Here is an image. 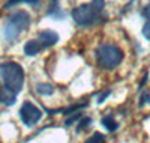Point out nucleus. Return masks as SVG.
<instances>
[{"label":"nucleus","mask_w":150,"mask_h":143,"mask_svg":"<svg viewBox=\"0 0 150 143\" xmlns=\"http://www.w3.org/2000/svg\"><path fill=\"white\" fill-rule=\"evenodd\" d=\"M105 8L104 0H92L87 5H81L72 11V18L80 27H90L95 23L99 21L102 11Z\"/></svg>","instance_id":"obj_1"},{"label":"nucleus","mask_w":150,"mask_h":143,"mask_svg":"<svg viewBox=\"0 0 150 143\" xmlns=\"http://www.w3.org/2000/svg\"><path fill=\"white\" fill-rule=\"evenodd\" d=\"M0 77L3 80V86L12 94H18L24 84V71L21 65L15 62L0 63Z\"/></svg>","instance_id":"obj_2"},{"label":"nucleus","mask_w":150,"mask_h":143,"mask_svg":"<svg viewBox=\"0 0 150 143\" xmlns=\"http://www.w3.org/2000/svg\"><path fill=\"white\" fill-rule=\"evenodd\" d=\"M30 26V15L24 11H17L11 14L3 26V35L8 42H14L18 35L24 30H27Z\"/></svg>","instance_id":"obj_3"},{"label":"nucleus","mask_w":150,"mask_h":143,"mask_svg":"<svg viewBox=\"0 0 150 143\" xmlns=\"http://www.w3.org/2000/svg\"><path fill=\"white\" fill-rule=\"evenodd\" d=\"M123 60L122 50L112 44H104L96 48V62L104 69H114Z\"/></svg>","instance_id":"obj_4"},{"label":"nucleus","mask_w":150,"mask_h":143,"mask_svg":"<svg viewBox=\"0 0 150 143\" xmlns=\"http://www.w3.org/2000/svg\"><path fill=\"white\" fill-rule=\"evenodd\" d=\"M20 116L21 121L26 127H35L42 118V112L41 109H38L35 104H32L30 101H26L20 109Z\"/></svg>","instance_id":"obj_5"},{"label":"nucleus","mask_w":150,"mask_h":143,"mask_svg":"<svg viewBox=\"0 0 150 143\" xmlns=\"http://www.w3.org/2000/svg\"><path fill=\"white\" fill-rule=\"evenodd\" d=\"M38 38H39V42L42 44V47H51L59 42V35L54 30H42L39 32Z\"/></svg>","instance_id":"obj_6"},{"label":"nucleus","mask_w":150,"mask_h":143,"mask_svg":"<svg viewBox=\"0 0 150 143\" xmlns=\"http://www.w3.org/2000/svg\"><path fill=\"white\" fill-rule=\"evenodd\" d=\"M41 51H42V44L38 42L36 39H32L24 45V54L26 56H35L38 53H41Z\"/></svg>","instance_id":"obj_7"},{"label":"nucleus","mask_w":150,"mask_h":143,"mask_svg":"<svg viewBox=\"0 0 150 143\" xmlns=\"http://www.w3.org/2000/svg\"><path fill=\"white\" fill-rule=\"evenodd\" d=\"M0 102L5 104V106H12L15 102V94L6 90L5 86H2V84H0Z\"/></svg>","instance_id":"obj_8"},{"label":"nucleus","mask_w":150,"mask_h":143,"mask_svg":"<svg viewBox=\"0 0 150 143\" xmlns=\"http://www.w3.org/2000/svg\"><path fill=\"white\" fill-rule=\"evenodd\" d=\"M102 125L108 129L110 133H112V131H116V129L119 128V124L116 122V119L112 118V116H105V118H102Z\"/></svg>","instance_id":"obj_9"},{"label":"nucleus","mask_w":150,"mask_h":143,"mask_svg":"<svg viewBox=\"0 0 150 143\" xmlns=\"http://www.w3.org/2000/svg\"><path fill=\"white\" fill-rule=\"evenodd\" d=\"M48 17L56 18V20H62V18H65V12L62 8H59V5H51V8L48 9Z\"/></svg>","instance_id":"obj_10"},{"label":"nucleus","mask_w":150,"mask_h":143,"mask_svg":"<svg viewBox=\"0 0 150 143\" xmlns=\"http://www.w3.org/2000/svg\"><path fill=\"white\" fill-rule=\"evenodd\" d=\"M36 92L41 95H51L54 92V86L50 83H39L36 84Z\"/></svg>","instance_id":"obj_11"},{"label":"nucleus","mask_w":150,"mask_h":143,"mask_svg":"<svg viewBox=\"0 0 150 143\" xmlns=\"http://www.w3.org/2000/svg\"><path fill=\"white\" fill-rule=\"evenodd\" d=\"M86 143H105V137L101 133H93L89 139L86 140Z\"/></svg>","instance_id":"obj_12"},{"label":"nucleus","mask_w":150,"mask_h":143,"mask_svg":"<svg viewBox=\"0 0 150 143\" xmlns=\"http://www.w3.org/2000/svg\"><path fill=\"white\" fill-rule=\"evenodd\" d=\"M86 106H87V102L75 104V106H71V107H68V109H63V110H62V113H63V114H71V113H74V112H78V110L84 109Z\"/></svg>","instance_id":"obj_13"},{"label":"nucleus","mask_w":150,"mask_h":143,"mask_svg":"<svg viewBox=\"0 0 150 143\" xmlns=\"http://www.w3.org/2000/svg\"><path fill=\"white\" fill-rule=\"evenodd\" d=\"M92 124V119L90 118H80V124H78V127H77V133H81L84 128H87Z\"/></svg>","instance_id":"obj_14"},{"label":"nucleus","mask_w":150,"mask_h":143,"mask_svg":"<svg viewBox=\"0 0 150 143\" xmlns=\"http://www.w3.org/2000/svg\"><path fill=\"white\" fill-rule=\"evenodd\" d=\"M143 35H144L146 39L150 41V23H146V24L143 26Z\"/></svg>","instance_id":"obj_15"},{"label":"nucleus","mask_w":150,"mask_h":143,"mask_svg":"<svg viewBox=\"0 0 150 143\" xmlns=\"http://www.w3.org/2000/svg\"><path fill=\"white\" fill-rule=\"evenodd\" d=\"M80 118H81V114H80V113H77L75 116H72V118H69V119L66 121V127H71V125H72L74 122H77V121H78Z\"/></svg>","instance_id":"obj_16"},{"label":"nucleus","mask_w":150,"mask_h":143,"mask_svg":"<svg viewBox=\"0 0 150 143\" xmlns=\"http://www.w3.org/2000/svg\"><path fill=\"white\" fill-rule=\"evenodd\" d=\"M18 3H23V0H8V2L5 3V8L9 9V8L15 6V5H18Z\"/></svg>","instance_id":"obj_17"},{"label":"nucleus","mask_w":150,"mask_h":143,"mask_svg":"<svg viewBox=\"0 0 150 143\" xmlns=\"http://www.w3.org/2000/svg\"><path fill=\"white\" fill-rule=\"evenodd\" d=\"M110 95H111V92H110V90H105V92H104L102 95H99V98H98V104H102V102H104V101H105V99L110 97Z\"/></svg>","instance_id":"obj_18"},{"label":"nucleus","mask_w":150,"mask_h":143,"mask_svg":"<svg viewBox=\"0 0 150 143\" xmlns=\"http://www.w3.org/2000/svg\"><path fill=\"white\" fill-rule=\"evenodd\" d=\"M144 102H150V97H149V94H143L141 101H140V106H144Z\"/></svg>","instance_id":"obj_19"},{"label":"nucleus","mask_w":150,"mask_h":143,"mask_svg":"<svg viewBox=\"0 0 150 143\" xmlns=\"http://www.w3.org/2000/svg\"><path fill=\"white\" fill-rule=\"evenodd\" d=\"M143 15H144L146 18H149V20H150V5H149V6H146V8L143 9Z\"/></svg>","instance_id":"obj_20"},{"label":"nucleus","mask_w":150,"mask_h":143,"mask_svg":"<svg viewBox=\"0 0 150 143\" xmlns=\"http://www.w3.org/2000/svg\"><path fill=\"white\" fill-rule=\"evenodd\" d=\"M23 3H29V5H39V0H23Z\"/></svg>","instance_id":"obj_21"},{"label":"nucleus","mask_w":150,"mask_h":143,"mask_svg":"<svg viewBox=\"0 0 150 143\" xmlns=\"http://www.w3.org/2000/svg\"><path fill=\"white\" fill-rule=\"evenodd\" d=\"M51 5H57V0H51Z\"/></svg>","instance_id":"obj_22"}]
</instances>
